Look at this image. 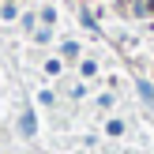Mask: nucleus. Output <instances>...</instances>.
Returning a JSON list of instances; mask_svg holds the SVG:
<instances>
[{"mask_svg":"<svg viewBox=\"0 0 154 154\" xmlns=\"http://www.w3.org/2000/svg\"><path fill=\"white\" fill-rule=\"evenodd\" d=\"M139 94H143V98H147V102H150V105H154V90H150V87H147V83H139Z\"/></svg>","mask_w":154,"mask_h":154,"instance_id":"nucleus-1","label":"nucleus"}]
</instances>
